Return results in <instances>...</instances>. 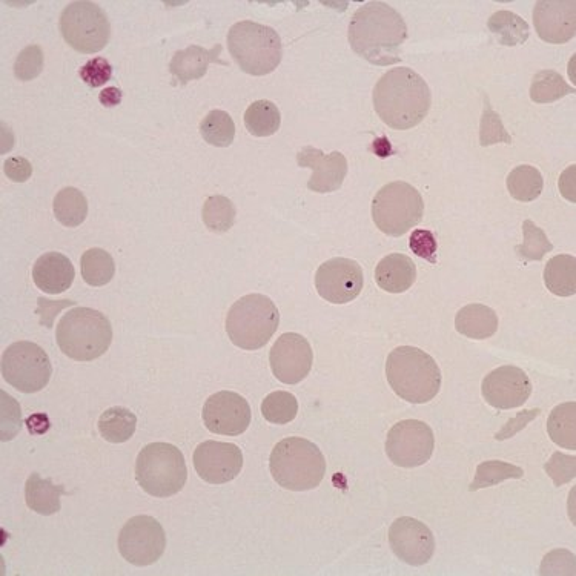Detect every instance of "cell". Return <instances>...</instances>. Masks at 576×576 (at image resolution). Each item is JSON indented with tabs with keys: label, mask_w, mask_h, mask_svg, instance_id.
<instances>
[{
	"label": "cell",
	"mask_w": 576,
	"mask_h": 576,
	"mask_svg": "<svg viewBox=\"0 0 576 576\" xmlns=\"http://www.w3.org/2000/svg\"><path fill=\"white\" fill-rule=\"evenodd\" d=\"M228 50L240 70L251 76L274 73L282 63L283 45L279 33L251 20L232 25L228 31Z\"/></svg>",
	"instance_id": "6"
},
{
	"label": "cell",
	"mask_w": 576,
	"mask_h": 576,
	"mask_svg": "<svg viewBox=\"0 0 576 576\" xmlns=\"http://www.w3.org/2000/svg\"><path fill=\"white\" fill-rule=\"evenodd\" d=\"M386 378L392 391L412 404L434 400L443 381L437 361L414 346H400L388 355Z\"/></svg>",
	"instance_id": "3"
},
{
	"label": "cell",
	"mask_w": 576,
	"mask_h": 576,
	"mask_svg": "<svg viewBox=\"0 0 576 576\" xmlns=\"http://www.w3.org/2000/svg\"><path fill=\"white\" fill-rule=\"evenodd\" d=\"M389 544L395 557L409 566H424L434 557V533L415 518L401 517L395 520L389 529Z\"/></svg>",
	"instance_id": "17"
},
{
	"label": "cell",
	"mask_w": 576,
	"mask_h": 576,
	"mask_svg": "<svg viewBox=\"0 0 576 576\" xmlns=\"http://www.w3.org/2000/svg\"><path fill=\"white\" fill-rule=\"evenodd\" d=\"M349 44L361 59L377 67L400 62V50L408 39L403 16L384 2H368L352 16Z\"/></svg>",
	"instance_id": "1"
},
{
	"label": "cell",
	"mask_w": 576,
	"mask_h": 576,
	"mask_svg": "<svg viewBox=\"0 0 576 576\" xmlns=\"http://www.w3.org/2000/svg\"><path fill=\"white\" fill-rule=\"evenodd\" d=\"M541 575H575V555L569 550H552L544 557Z\"/></svg>",
	"instance_id": "45"
},
{
	"label": "cell",
	"mask_w": 576,
	"mask_h": 576,
	"mask_svg": "<svg viewBox=\"0 0 576 576\" xmlns=\"http://www.w3.org/2000/svg\"><path fill=\"white\" fill-rule=\"evenodd\" d=\"M80 79L87 83L88 87L100 88L105 83L110 82L113 77V67L108 60L103 57L88 60L79 71Z\"/></svg>",
	"instance_id": "44"
},
{
	"label": "cell",
	"mask_w": 576,
	"mask_h": 576,
	"mask_svg": "<svg viewBox=\"0 0 576 576\" xmlns=\"http://www.w3.org/2000/svg\"><path fill=\"white\" fill-rule=\"evenodd\" d=\"M547 434L550 440L563 449H576V403L560 404L550 412L547 420Z\"/></svg>",
	"instance_id": "30"
},
{
	"label": "cell",
	"mask_w": 576,
	"mask_h": 576,
	"mask_svg": "<svg viewBox=\"0 0 576 576\" xmlns=\"http://www.w3.org/2000/svg\"><path fill=\"white\" fill-rule=\"evenodd\" d=\"M99 102L106 108H114L122 103V91L114 87L106 88L99 94Z\"/></svg>",
	"instance_id": "50"
},
{
	"label": "cell",
	"mask_w": 576,
	"mask_h": 576,
	"mask_svg": "<svg viewBox=\"0 0 576 576\" xmlns=\"http://www.w3.org/2000/svg\"><path fill=\"white\" fill-rule=\"evenodd\" d=\"M575 171L576 165L569 166V168L561 174L560 182V191L563 194V197H566L569 202L575 203Z\"/></svg>",
	"instance_id": "49"
},
{
	"label": "cell",
	"mask_w": 576,
	"mask_h": 576,
	"mask_svg": "<svg viewBox=\"0 0 576 576\" xmlns=\"http://www.w3.org/2000/svg\"><path fill=\"white\" fill-rule=\"evenodd\" d=\"M56 340L60 351L71 360L93 361L110 349L113 326L96 309L74 308L60 318Z\"/></svg>",
	"instance_id": "5"
},
{
	"label": "cell",
	"mask_w": 576,
	"mask_h": 576,
	"mask_svg": "<svg viewBox=\"0 0 576 576\" xmlns=\"http://www.w3.org/2000/svg\"><path fill=\"white\" fill-rule=\"evenodd\" d=\"M222 45H216L212 50H205L199 45H191L186 50L177 51L169 63V71L173 79L180 85H188L192 80H199L205 76L211 63H219L226 67L228 63L220 59Z\"/></svg>",
	"instance_id": "23"
},
{
	"label": "cell",
	"mask_w": 576,
	"mask_h": 576,
	"mask_svg": "<svg viewBox=\"0 0 576 576\" xmlns=\"http://www.w3.org/2000/svg\"><path fill=\"white\" fill-rule=\"evenodd\" d=\"M203 140L217 148H228L236 139V123L226 111L214 110L200 123Z\"/></svg>",
	"instance_id": "36"
},
{
	"label": "cell",
	"mask_w": 576,
	"mask_h": 576,
	"mask_svg": "<svg viewBox=\"0 0 576 576\" xmlns=\"http://www.w3.org/2000/svg\"><path fill=\"white\" fill-rule=\"evenodd\" d=\"M523 477V469L515 466V464L500 460L484 461L477 467V474H475L469 490L477 492V490L486 489V487L497 486L506 480H518V478Z\"/></svg>",
	"instance_id": "38"
},
{
	"label": "cell",
	"mask_w": 576,
	"mask_h": 576,
	"mask_svg": "<svg viewBox=\"0 0 576 576\" xmlns=\"http://www.w3.org/2000/svg\"><path fill=\"white\" fill-rule=\"evenodd\" d=\"M435 449L434 431L420 420L394 424L386 438V454L398 467L414 469L431 460Z\"/></svg>",
	"instance_id": "12"
},
{
	"label": "cell",
	"mask_w": 576,
	"mask_h": 576,
	"mask_svg": "<svg viewBox=\"0 0 576 576\" xmlns=\"http://www.w3.org/2000/svg\"><path fill=\"white\" fill-rule=\"evenodd\" d=\"M76 269L67 255L47 252L33 266L34 285L47 294H62L73 285Z\"/></svg>",
	"instance_id": "22"
},
{
	"label": "cell",
	"mask_w": 576,
	"mask_h": 576,
	"mask_svg": "<svg viewBox=\"0 0 576 576\" xmlns=\"http://www.w3.org/2000/svg\"><path fill=\"white\" fill-rule=\"evenodd\" d=\"M275 483L292 492L317 489L326 475V460L317 444L289 437L275 444L269 458Z\"/></svg>",
	"instance_id": "4"
},
{
	"label": "cell",
	"mask_w": 576,
	"mask_h": 576,
	"mask_svg": "<svg viewBox=\"0 0 576 576\" xmlns=\"http://www.w3.org/2000/svg\"><path fill=\"white\" fill-rule=\"evenodd\" d=\"M420 191L406 182H392L377 192L372 202V219L383 234L401 237L423 220Z\"/></svg>",
	"instance_id": "9"
},
{
	"label": "cell",
	"mask_w": 576,
	"mask_h": 576,
	"mask_svg": "<svg viewBox=\"0 0 576 576\" xmlns=\"http://www.w3.org/2000/svg\"><path fill=\"white\" fill-rule=\"evenodd\" d=\"M7 179L14 183H25L33 174V166L25 157H11L4 163Z\"/></svg>",
	"instance_id": "48"
},
{
	"label": "cell",
	"mask_w": 576,
	"mask_h": 576,
	"mask_svg": "<svg viewBox=\"0 0 576 576\" xmlns=\"http://www.w3.org/2000/svg\"><path fill=\"white\" fill-rule=\"evenodd\" d=\"M279 325V309L271 298L263 294L245 295L231 306L226 315L229 340L243 351L265 348Z\"/></svg>",
	"instance_id": "7"
},
{
	"label": "cell",
	"mask_w": 576,
	"mask_h": 576,
	"mask_svg": "<svg viewBox=\"0 0 576 576\" xmlns=\"http://www.w3.org/2000/svg\"><path fill=\"white\" fill-rule=\"evenodd\" d=\"M2 375L10 386L24 394L47 388L53 375L50 357L33 341H16L2 355Z\"/></svg>",
	"instance_id": "11"
},
{
	"label": "cell",
	"mask_w": 576,
	"mask_h": 576,
	"mask_svg": "<svg viewBox=\"0 0 576 576\" xmlns=\"http://www.w3.org/2000/svg\"><path fill=\"white\" fill-rule=\"evenodd\" d=\"M80 271L83 280L90 286H105L114 279L116 275V263L110 252L105 249L93 248L83 252L80 259Z\"/></svg>",
	"instance_id": "33"
},
{
	"label": "cell",
	"mask_w": 576,
	"mask_h": 576,
	"mask_svg": "<svg viewBox=\"0 0 576 576\" xmlns=\"http://www.w3.org/2000/svg\"><path fill=\"white\" fill-rule=\"evenodd\" d=\"M202 417L206 429L212 434L239 437L249 428L252 412L242 395L222 391L205 401Z\"/></svg>",
	"instance_id": "15"
},
{
	"label": "cell",
	"mask_w": 576,
	"mask_h": 576,
	"mask_svg": "<svg viewBox=\"0 0 576 576\" xmlns=\"http://www.w3.org/2000/svg\"><path fill=\"white\" fill-rule=\"evenodd\" d=\"M523 236V245L517 246L515 252L526 262H540L546 257L547 252L553 249L546 232L540 226L535 225L532 220H526L523 223Z\"/></svg>",
	"instance_id": "40"
},
{
	"label": "cell",
	"mask_w": 576,
	"mask_h": 576,
	"mask_svg": "<svg viewBox=\"0 0 576 576\" xmlns=\"http://www.w3.org/2000/svg\"><path fill=\"white\" fill-rule=\"evenodd\" d=\"M65 494L62 486L44 480L37 472L30 475L25 484V501L36 514L50 517L60 510V497Z\"/></svg>",
	"instance_id": "26"
},
{
	"label": "cell",
	"mask_w": 576,
	"mask_h": 576,
	"mask_svg": "<svg viewBox=\"0 0 576 576\" xmlns=\"http://www.w3.org/2000/svg\"><path fill=\"white\" fill-rule=\"evenodd\" d=\"M269 365L274 377L282 383H302L314 365V351L303 335L286 332L272 346Z\"/></svg>",
	"instance_id": "16"
},
{
	"label": "cell",
	"mask_w": 576,
	"mask_h": 576,
	"mask_svg": "<svg viewBox=\"0 0 576 576\" xmlns=\"http://www.w3.org/2000/svg\"><path fill=\"white\" fill-rule=\"evenodd\" d=\"M282 125V114L271 100H257L245 113V126L254 137L274 136Z\"/></svg>",
	"instance_id": "32"
},
{
	"label": "cell",
	"mask_w": 576,
	"mask_h": 576,
	"mask_svg": "<svg viewBox=\"0 0 576 576\" xmlns=\"http://www.w3.org/2000/svg\"><path fill=\"white\" fill-rule=\"evenodd\" d=\"M417 266L404 254H389L375 268V282L389 294H403L414 286Z\"/></svg>",
	"instance_id": "24"
},
{
	"label": "cell",
	"mask_w": 576,
	"mask_h": 576,
	"mask_svg": "<svg viewBox=\"0 0 576 576\" xmlns=\"http://www.w3.org/2000/svg\"><path fill=\"white\" fill-rule=\"evenodd\" d=\"M99 434L113 444L126 443L137 429V417L130 409L116 406L106 409L97 421Z\"/></svg>",
	"instance_id": "29"
},
{
	"label": "cell",
	"mask_w": 576,
	"mask_h": 576,
	"mask_svg": "<svg viewBox=\"0 0 576 576\" xmlns=\"http://www.w3.org/2000/svg\"><path fill=\"white\" fill-rule=\"evenodd\" d=\"M63 39L77 53L94 54L110 42V20L93 2L80 0L65 7L60 16Z\"/></svg>",
	"instance_id": "10"
},
{
	"label": "cell",
	"mask_w": 576,
	"mask_h": 576,
	"mask_svg": "<svg viewBox=\"0 0 576 576\" xmlns=\"http://www.w3.org/2000/svg\"><path fill=\"white\" fill-rule=\"evenodd\" d=\"M533 24L547 44H567L576 36L575 0H540L533 8Z\"/></svg>",
	"instance_id": "20"
},
{
	"label": "cell",
	"mask_w": 576,
	"mask_h": 576,
	"mask_svg": "<svg viewBox=\"0 0 576 576\" xmlns=\"http://www.w3.org/2000/svg\"><path fill=\"white\" fill-rule=\"evenodd\" d=\"M365 285L363 269L355 260L335 257L320 265L315 274L318 295L332 305H348Z\"/></svg>",
	"instance_id": "14"
},
{
	"label": "cell",
	"mask_w": 576,
	"mask_h": 576,
	"mask_svg": "<svg viewBox=\"0 0 576 576\" xmlns=\"http://www.w3.org/2000/svg\"><path fill=\"white\" fill-rule=\"evenodd\" d=\"M575 93V87L569 85L560 73L553 70H543L535 74L530 85V99L538 105L557 102Z\"/></svg>",
	"instance_id": "34"
},
{
	"label": "cell",
	"mask_w": 576,
	"mask_h": 576,
	"mask_svg": "<svg viewBox=\"0 0 576 576\" xmlns=\"http://www.w3.org/2000/svg\"><path fill=\"white\" fill-rule=\"evenodd\" d=\"M44 70V53L37 45H30L20 51L14 62V76L22 82H30L40 76Z\"/></svg>",
	"instance_id": "42"
},
{
	"label": "cell",
	"mask_w": 576,
	"mask_h": 576,
	"mask_svg": "<svg viewBox=\"0 0 576 576\" xmlns=\"http://www.w3.org/2000/svg\"><path fill=\"white\" fill-rule=\"evenodd\" d=\"M298 414L295 395L286 391L271 392L262 403V415L271 424H289Z\"/></svg>",
	"instance_id": "39"
},
{
	"label": "cell",
	"mask_w": 576,
	"mask_h": 576,
	"mask_svg": "<svg viewBox=\"0 0 576 576\" xmlns=\"http://www.w3.org/2000/svg\"><path fill=\"white\" fill-rule=\"evenodd\" d=\"M136 480L146 494L154 498L179 494L188 480L182 451L169 443H151L143 447L137 455Z\"/></svg>",
	"instance_id": "8"
},
{
	"label": "cell",
	"mask_w": 576,
	"mask_h": 576,
	"mask_svg": "<svg viewBox=\"0 0 576 576\" xmlns=\"http://www.w3.org/2000/svg\"><path fill=\"white\" fill-rule=\"evenodd\" d=\"M544 471L552 478L553 484L560 487L564 484L570 483L576 477V457L575 455L561 454L555 452L544 464Z\"/></svg>",
	"instance_id": "43"
},
{
	"label": "cell",
	"mask_w": 576,
	"mask_h": 576,
	"mask_svg": "<svg viewBox=\"0 0 576 576\" xmlns=\"http://www.w3.org/2000/svg\"><path fill=\"white\" fill-rule=\"evenodd\" d=\"M57 222L67 228H77L88 217V200L79 189L68 186L57 192L53 203Z\"/></svg>",
	"instance_id": "31"
},
{
	"label": "cell",
	"mask_w": 576,
	"mask_h": 576,
	"mask_svg": "<svg viewBox=\"0 0 576 576\" xmlns=\"http://www.w3.org/2000/svg\"><path fill=\"white\" fill-rule=\"evenodd\" d=\"M541 414V409H529V411H523L518 414L514 420H510L509 423L495 435L498 441L509 440V438L514 437L518 432L523 431L530 421L535 420L538 415Z\"/></svg>",
	"instance_id": "47"
},
{
	"label": "cell",
	"mask_w": 576,
	"mask_h": 576,
	"mask_svg": "<svg viewBox=\"0 0 576 576\" xmlns=\"http://www.w3.org/2000/svg\"><path fill=\"white\" fill-rule=\"evenodd\" d=\"M117 546L120 555L133 566H151L165 553V530L156 518L140 515L126 521L120 530Z\"/></svg>",
	"instance_id": "13"
},
{
	"label": "cell",
	"mask_w": 576,
	"mask_h": 576,
	"mask_svg": "<svg viewBox=\"0 0 576 576\" xmlns=\"http://www.w3.org/2000/svg\"><path fill=\"white\" fill-rule=\"evenodd\" d=\"M481 394L492 408L509 411L521 408L529 400L532 383L523 369L517 366H501L484 377Z\"/></svg>",
	"instance_id": "19"
},
{
	"label": "cell",
	"mask_w": 576,
	"mask_h": 576,
	"mask_svg": "<svg viewBox=\"0 0 576 576\" xmlns=\"http://www.w3.org/2000/svg\"><path fill=\"white\" fill-rule=\"evenodd\" d=\"M374 110L381 122L397 131L420 125L432 106V93L420 74L408 67L383 74L374 88Z\"/></svg>",
	"instance_id": "2"
},
{
	"label": "cell",
	"mask_w": 576,
	"mask_h": 576,
	"mask_svg": "<svg viewBox=\"0 0 576 576\" xmlns=\"http://www.w3.org/2000/svg\"><path fill=\"white\" fill-rule=\"evenodd\" d=\"M544 179L535 166L521 165L507 176V189L518 202L529 203L541 196Z\"/></svg>",
	"instance_id": "35"
},
{
	"label": "cell",
	"mask_w": 576,
	"mask_h": 576,
	"mask_svg": "<svg viewBox=\"0 0 576 576\" xmlns=\"http://www.w3.org/2000/svg\"><path fill=\"white\" fill-rule=\"evenodd\" d=\"M544 285L557 297H572L576 294L575 255H555L544 268Z\"/></svg>",
	"instance_id": "27"
},
{
	"label": "cell",
	"mask_w": 576,
	"mask_h": 576,
	"mask_svg": "<svg viewBox=\"0 0 576 576\" xmlns=\"http://www.w3.org/2000/svg\"><path fill=\"white\" fill-rule=\"evenodd\" d=\"M498 143L510 145V143H512V137H510V134L507 133L506 128H504L500 114L492 110L489 99L486 97L483 116H481L480 122V145L486 148V146L498 145Z\"/></svg>",
	"instance_id": "41"
},
{
	"label": "cell",
	"mask_w": 576,
	"mask_h": 576,
	"mask_svg": "<svg viewBox=\"0 0 576 576\" xmlns=\"http://www.w3.org/2000/svg\"><path fill=\"white\" fill-rule=\"evenodd\" d=\"M236 205L225 196H211L206 199L202 209V219L206 228L216 234H223L236 223Z\"/></svg>",
	"instance_id": "37"
},
{
	"label": "cell",
	"mask_w": 576,
	"mask_h": 576,
	"mask_svg": "<svg viewBox=\"0 0 576 576\" xmlns=\"http://www.w3.org/2000/svg\"><path fill=\"white\" fill-rule=\"evenodd\" d=\"M192 461L203 481L219 486L239 477L243 469V452L236 444L209 440L197 446Z\"/></svg>",
	"instance_id": "18"
},
{
	"label": "cell",
	"mask_w": 576,
	"mask_h": 576,
	"mask_svg": "<svg viewBox=\"0 0 576 576\" xmlns=\"http://www.w3.org/2000/svg\"><path fill=\"white\" fill-rule=\"evenodd\" d=\"M409 246H411L412 252L421 259L428 260L432 265L437 263V239L428 229H415L411 239H409Z\"/></svg>",
	"instance_id": "46"
},
{
	"label": "cell",
	"mask_w": 576,
	"mask_h": 576,
	"mask_svg": "<svg viewBox=\"0 0 576 576\" xmlns=\"http://www.w3.org/2000/svg\"><path fill=\"white\" fill-rule=\"evenodd\" d=\"M500 320L497 312L486 305L472 303L464 306L455 317V329L458 334L472 340H487L497 334Z\"/></svg>",
	"instance_id": "25"
},
{
	"label": "cell",
	"mask_w": 576,
	"mask_h": 576,
	"mask_svg": "<svg viewBox=\"0 0 576 576\" xmlns=\"http://www.w3.org/2000/svg\"><path fill=\"white\" fill-rule=\"evenodd\" d=\"M297 163L300 168L312 169L308 188L317 194L338 191L348 176V160L340 151L325 154L322 149L305 146L298 151Z\"/></svg>",
	"instance_id": "21"
},
{
	"label": "cell",
	"mask_w": 576,
	"mask_h": 576,
	"mask_svg": "<svg viewBox=\"0 0 576 576\" xmlns=\"http://www.w3.org/2000/svg\"><path fill=\"white\" fill-rule=\"evenodd\" d=\"M487 28L503 47H518L526 44L530 36L529 24L512 11L501 10L487 20Z\"/></svg>",
	"instance_id": "28"
}]
</instances>
